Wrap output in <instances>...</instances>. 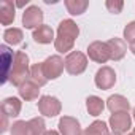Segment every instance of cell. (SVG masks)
Wrapping results in <instances>:
<instances>
[{
	"mask_svg": "<svg viewBox=\"0 0 135 135\" xmlns=\"http://www.w3.org/2000/svg\"><path fill=\"white\" fill-rule=\"evenodd\" d=\"M45 135H59V133H57L56 130H46V132H45Z\"/></svg>",
	"mask_w": 135,
	"mask_h": 135,
	"instance_id": "cell-28",
	"label": "cell"
},
{
	"mask_svg": "<svg viewBox=\"0 0 135 135\" xmlns=\"http://www.w3.org/2000/svg\"><path fill=\"white\" fill-rule=\"evenodd\" d=\"M65 69V60L60 56H51L43 62V70L48 80H56L62 75Z\"/></svg>",
	"mask_w": 135,
	"mask_h": 135,
	"instance_id": "cell-6",
	"label": "cell"
},
{
	"mask_svg": "<svg viewBox=\"0 0 135 135\" xmlns=\"http://www.w3.org/2000/svg\"><path fill=\"white\" fill-rule=\"evenodd\" d=\"M22 108V103L18 97H8L2 102V114L8 116V118H16L19 116Z\"/></svg>",
	"mask_w": 135,
	"mask_h": 135,
	"instance_id": "cell-16",
	"label": "cell"
},
{
	"mask_svg": "<svg viewBox=\"0 0 135 135\" xmlns=\"http://www.w3.org/2000/svg\"><path fill=\"white\" fill-rule=\"evenodd\" d=\"M107 108H108L111 113L129 111V108H130V103H129V100H127L124 95L114 94V95H110V97H108V100H107Z\"/></svg>",
	"mask_w": 135,
	"mask_h": 135,
	"instance_id": "cell-15",
	"label": "cell"
},
{
	"mask_svg": "<svg viewBox=\"0 0 135 135\" xmlns=\"http://www.w3.org/2000/svg\"><path fill=\"white\" fill-rule=\"evenodd\" d=\"M59 132H60V135H83L78 119H75L72 116L60 118V121H59Z\"/></svg>",
	"mask_w": 135,
	"mask_h": 135,
	"instance_id": "cell-12",
	"label": "cell"
},
{
	"mask_svg": "<svg viewBox=\"0 0 135 135\" xmlns=\"http://www.w3.org/2000/svg\"><path fill=\"white\" fill-rule=\"evenodd\" d=\"M129 49H130V51H132V54L135 56V41H132V43L129 45Z\"/></svg>",
	"mask_w": 135,
	"mask_h": 135,
	"instance_id": "cell-27",
	"label": "cell"
},
{
	"mask_svg": "<svg viewBox=\"0 0 135 135\" xmlns=\"http://www.w3.org/2000/svg\"><path fill=\"white\" fill-rule=\"evenodd\" d=\"M105 7H107V10L110 11V13H114V15H118V13H121L122 11V8H124V2L122 0H107L105 2Z\"/></svg>",
	"mask_w": 135,
	"mask_h": 135,
	"instance_id": "cell-24",
	"label": "cell"
},
{
	"mask_svg": "<svg viewBox=\"0 0 135 135\" xmlns=\"http://www.w3.org/2000/svg\"><path fill=\"white\" fill-rule=\"evenodd\" d=\"M22 38H24V35H22V30H21V29L11 27V29H7V30L3 32V40H5L8 45L16 46V45H19V43L22 41Z\"/></svg>",
	"mask_w": 135,
	"mask_h": 135,
	"instance_id": "cell-22",
	"label": "cell"
},
{
	"mask_svg": "<svg viewBox=\"0 0 135 135\" xmlns=\"http://www.w3.org/2000/svg\"><path fill=\"white\" fill-rule=\"evenodd\" d=\"M127 135H135V132H130V133H127Z\"/></svg>",
	"mask_w": 135,
	"mask_h": 135,
	"instance_id": "cell-30",
	"label": "cell"
},
{
	"mask_svg": "<svg viewBox=\"0 0 135 135\" xmlns=\"http://www.w3.org/2000/svg\"><path fill=\"white\" fill-rule=\"evenodd\" d=\"M94 81H95V86L99 89H103V91L111 89L114 86V83H116V73H114V70L111 67L105 65V67H102V69L97 70Z\"/></svg>",
	"mask_w": 135,
	"mask_h": 135,
	"instance_id": "cell-8",
	"label": "cell"
},
{
	"mask_svg": "<svg viewBox=\"0 0 135 135\" xmlns=\"http://www.w3.org/2000/svg\"><path fill=\"white\" fill-rule=\"evenodd\" d=\"M30 80L35 84H38L40 88L48 83V78H46L45 70H43V62H37L30 67Z\"/></svg>",
	"mask_w": 135,
	"mask_h": 135,
	"instance_id": "cell-20",
	"label": "cell"
},
{
	"mask_svg": "<svg viewBox=\"0 0 135 135\" xmlns=\"http://www.w3.org/2000/svg\"><path fill=\"white\" fill-rule=\"evenodd\" d=\"M62 105L59 102V99L52 97V95H43L38 100V111L46 116V118H54L60 113Z\"/></svg>",
	"mask_w": 135,
	"mask_h": 135,
	"instance_id": "cell-7",
	"label": "cell"
},
{
	"mask_svg": "<svg viewBox=\"0 0 135 135\" xmlns=\"http://www.w3.org/2000/svg\"><path fill=\"white\" fill-rule=\"evenodd\" d=\"M18 92H19L21 99H24L27 102H32V100L38 99V95H40V86L35 84L32 80H27V81H24L18 88Z\"/></svg>",
	"mask_w": 135,
	"mask_h": 135,
	"instance_id": "cell-14",
	"label": "cell"
},
{
	"mask_svg": "<svg viewBox=\"0 0 135 135\" xmlns=\"http://www.w3.org/2000/svg\"><path fill=\"white\" fill-rule=\"evenodd\" d=\"M88 69V57L81 51H72L65 57V70L70 75H81Z\"/></svg>",
	"mask_w": 135,
	"mask_h": 135,
	"instance_id": "cell-4",
	"label": "cell"
},
{
	"mask_svg": "<svg viewBox=\"0 0 135 135\" xmlns=\"http://www.w3.org/2000/svg\"><path fill=\"white\" fill-rule=\"evenodd\" d=\"M30 76V67H29V56L24 51H18L15 56V64L10 73V83L16 88H19L24 81H27Z\"/></svg>",
	"mask_w": 135,
	"mask_h": 135,
	"instance_id": "cell-2",
	"label": "cell"
},
{
	"mask_svg": "<svg viewBox=\"0 0 135 135\" xmlns=\"http://www.w3.org/2000/svg\"><path fill=\"white\" fill-rule=\"evenodd\" d=\"M80 35V29L75 21L64 19L57 27V35L54 40V48L59 52H69L73 49L75 40Z\"/></svg>",
	"mask_w": 135,
	"mask_h": 135,
	"instance_id": "cell-1",
	"label": "cell"
},
{
	"mask_svg": "<svg viewBox=\"0 0 135 135\" xmlns=\"http://www.w3.org/2000/svg\"><path fill=\"white\" fill-rule=\"evenodd\" d=\"M0 54H2V69H3V73H2V84L8 83L10 80V73H11V69H13V64H15V56L13 51L7 46V45H2L0 46Z\"/></svg>",
	"mask_w": 135,
	"mask_h": 135,
	"instance_id": "cell-11",
	"label": "cell"
},
{
	"mask_svg": "<svg viewBox=\"0 0 135 135\" xmlns=\"http://www.w3.org/2000/svg\"><path fill=\"white\" fill-rule=\"evenodd\" d=\"M124 38L129 43L135 41V21H132V22H129L126 26V29H124Z\"/></svg>",
	"mask_w": 135,
	"mask_h": 135,
	"instance_id": "cell-25",
	"label": "cell"
},
{
	"mask_svg": "<svg viewBox=\"0 0 135 135\" xmlns=\"http://www.w3.org/2000/svg\"><path fill=\"white\" fill-rule=\"evenodd\" d=\"M83 135H110L108 133V126L103 121H94L89 127L84 129Z\"/></svg>",
	"mask_w": 135,
	"mask_h": 135,
	"instance_id": "cell-23",
	"label": "cell"
},
{
	"mask_svg": "<svg viewBox=\"0 0 135 135\" xmlns=\"http://www.w3.org/2000/svg\"><path fill=\"white\" fill-rule=\"evenodd\" d=\"M15 21V5L8 0H3L0 5V22L3 26H10Z\"/></svg>",
	"mask_w": 135,
	"mask_h": 135,
	"instance_id": "cell-18",
	"label": "cell"
},
{
	"mask_svg": "<svg viewBox=\"0 0 135 135\" xmlns=\"http://www.w3.org/2000/svg\"><path fill=\"white\" fill-rule=\"evenodd\" d=\"M22 24L26 29H38L40 26H43V11L41 8L32 5L29 7L24 13H22Z\"/></svg>",
	"mask_w": 135,
	"mask_h": 135,
	"instance_id": "cell-10",
	"label": "cell"
},
{
	"mask_svg": "<svg viewBox=\"0 0 135 135\" xmlns=\"http://www.w3.org/2000/svg\"><path fill=\"white\" fill-rule=\"evenodd\" d=\"M110 129L113 130V133H127V130L132 127V116L129 114V111H119V113H113L110 118Z\"/></svg>",
	"mask_w": 135,
	"mask_h": 135,
	"instance_id": "cell-5",
	"label": "cell"
},
{
	"mask_svg": "<svg viewBox=\"0 0 135 135\" xmlns=\"http://www.w3.org/2000/svg\"><path fill=\"white\" fill-rule=\"evenodd\" d=\"M88 7H89L88 0H65V8H67V11H69L70 15H73V16L83 15Z\"/></svg>",
	"mask_w": 135,
	"mask_h": 135,
	"instance_id": "cell-21",
	"label": "cell"
},
{
	"mask_svg": "<svg viewBox=\"0 0 135 135\" xmlns=\"http://www.w3.org/2000/svg\"><path fill=\"white\" fill-rule=\"evenodd\" d=\"M86 108H88V113L91 116H99L105 110V102L97 95H91L86 99Z\"/></svg>",
	"mask_w": 135,
	"mask_h": 135,
	"instance_id": "cell-19",
	"label": "cell"
},
{
	"mask_svg": "<svg viewBox=\"0 0 135 135\" xmlns=\"http://www.w3.org/2000/svg\"><path fill=\"white\" fill-rule=\"evenodd\" d=\"M11 135H45L46 126L43 118H32L30 121H16L10 129Z\"/></svg>",
	"mask_w": 135,
	"mask_h": 135,
	"instance_id": "cell-3",
	"label": "cell"
},
{
	"mask_svg": "<svg viewBox=\"0 0 135 135\" xmlns=\"http://www.w3.org/2000/svg\"><path fill=\"white\" fill-rule=\"evenodd\" d=\"M88 56L97 64H105L107 60H110V51L107 41H92L88 46Z\"/></svg>",
	"mask_w": 135,
	"mask_h": 135,
	"instance_id": "cell-9",
	"label": "cell"
},
{
	"mask_svg": "<svg viewBox=\"0 0 135 135\" xmlns=\"http://www.w3.org/2000/svg\"><path fill=\"white\" fill-rule=\"evenodd\" d=\"M133 132H135V129H133Z\"/></svg>",
	"mask_w": 135,
	"mask_h": 135,
	"instance_id": "cell-32",
	"label": "cell"
},
{
	"mask_svg": "<svg viewBox=\"0 0 135 135\" xmlns=\"http://www.w3.org/2000/svg\"><path fill=\"white\" fill-rule=\"evenodd\" d=\"M107 45H108V51H110V59L111 60H121L126 56V52H127V45L121 38H116V37L110 38L107 41Z\"/></svg>",
	"mask_w": 135,
	"mask_h": 135,
	"instance_id": "cell-13",
	"label": "cell"
},
{
	"mask_svg": "<svg viewBox=\"0 0 135 135\" xmlns=\"http://www.w3.org/2000/svg\"><path fill=\"white\" fill-rule=\"evenodd\" d=\"M111 135H119V133H111Z\"/></svg>",
	"mask_w": 135,
	"mask_h": 135,
	"instance_id": "cell-31",
	"label": "cell"
},
{
	"mask_svg": "<svg viewBox=\"0 0 135 135\" xmlns=\"http://www.w3.org/2000/svg\"><path fill=\"white\" fill-rule=\"evenodd\" d=\"M32 37H33V40H35L37 43H40V45H49L51 41L56 40L52 29H51L49 26H46V24H43V26H40L38 29H35L33 33H32Z\"/></svg>",
	"mask_w": 135,
	"mask_h": 135,
	"instance_id": "cell-17",
	"label": "cell"
},
{
	"mask_svg": "<svg viewBox=\"0 0 135 135\" xmlns=\"http://www.w3.org/2000/svg\"><path fill=\"white\" fill-rule=\"evenodd\" d=\"M8 129V116L2 114V132H7Z\"/></svg>",
	"mask_w": 135,
	"mask_h": 135,
	"instance_id": "cell-26",
	"label": "cell"
},
{
	"mask_svg": "<svg viewBox=\"0 0 135 135\" xmlns=\"http://www.w3.org/2000/svg\"><path fill=\"white\" fill-rule=\"evenodd\" d=\"M132 119L135 121V108H133V114H132Z\"/></svg>",
	"mask_w": 135,
	"mask_h": 135,
	"instance_id": "cell-29",
	"label": "cell"
}]
</instances>
